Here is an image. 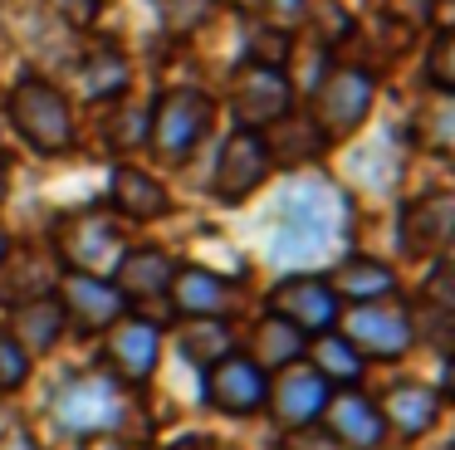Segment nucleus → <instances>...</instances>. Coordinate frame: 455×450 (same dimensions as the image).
Listing matches in <instances>:
<instances>
[{"label":"nucleus","mask_w":455,"mask_h":450,"mask_svg":"<svg viewBox=\"0 0 455 450\" xmlns=\"http://www.w3.org/2000/svg\"><path fill=\"white\" fill-rule=\"evenodd\" d=\"M338 230H343V201H338V191L308 181L279 205L275 235H269V254L275 260H314L318 250L333 245Z\"/></svg>","instance_id":"f257e3e1"},{"label":"nucleus","mask_w":455,"mask_h":450,"mask_svg":"<svg viewBox=\"0 0 455 450\" xmlns=\"http://www.w3.org/2000/svg\"><path fill=\"white\" fill-rule=\"evenodd\" d=\"M11 123H15V133H20L35 152H44V157L69 152V142H74L69 103H64V93L54 84H44V78H20V84H15Z\"/></svg>","instance_id":"f03ea898"},{"label":"nucleus","mask_w":455,"mask_h":450,"mask_svg":"<svg viewBox=\"0 0 455 450\" xmlns=\"http://www.w3.org/2000/svg\"><path fill=\"white\" fill-rule=\"evenodd\" d=\"M211 127V98L196 93V88H172V93L157 98L148 117V137L167 162H187L196 152V142Z\"/></svg>","instance_id":"7ed1b4c3"},{"label":"nucleus","mask_w":455,"mask_h":450,"mask_svg":"<svg viewBox=\"0 0 455 450\" xmlns=\"http://www.w3.org/2000/svg\"><path fill=\"white\" fill-rule=\"evenodd\" d=\"M54 416H60V426L69 436H103V430H113L123 421V391L103 372H84V377H69L60 387Z\"/></svg>","instance_id":"20e7f679"},{"label":"nucleus","mask_w":455,"mask_h":450,"mask_svg":"<svg viewBox=\"0 0 455 450\" xmlns=\"http://www.w3.org/2000/svg\"><path fill=\"white\" fill-rule=\"evenodd\" d=\"M372 78L363 68H333L323 74V84L314 88V123L323 137H347L363 127L367 108H372Z\"/></svg>","instance_id":"39448f33"},{"label":"nucleus","mask_w":455,"mask_h":450,"mask_svg":"<svg viewBox=\"0 0 455 450\" xmlns=\"http://www.w3.org/2000/svg\"><path fill=\"white\" fill-rule=\"evenodd\" d=\"M60 254L69 260L74 274H99L103 279V269L123 260V235L103 211H79L60 221Z\"/></svg>","instance_id":"423d86ee"},{"label":"nucleus","mask_w":455,"mask_h":450,"mask_svg":"<svg viewBox=\"0 0 455 450\" xmlns=\"http://www.w3.org/2000/svg\"><path fill=\"white\" fill-rule=\"evenodd\" d=\"M269 313L275 318H284L289 328H299L308 338V333H328L338 323V293L328 289V279H318V274H289V279L275 284V293H269Z\"/></svg>","instance_id":"0eeeda50"},{"label":"nucleus","mask_w":455,"mask_h":450,"mask_svg":"<svg viewBox=\"0 0 455 450\" xmlns=\"http://www.w3.org/2000/svg\"><path fill=\"white\" fill-rule=\"evenodd\" d=\"M269 176V147L259 133H250V127H240V133L226 137V147H220V162H216V181H211V191H216V201L226 205H240L250 191H259V181Z\"/></svg>","instance_id":"6e6552de"},{"label":"nucleus","mask_w":455,"mask_h":450,"mask_svg":"<svg viewBox=\"0 0 455 450\" xmlns=\"http://www.w3.org/2000/svg\"><path fill=\"white\" fill-rule=\"evenodd\" d=\"M265 397H269V377L240 352H226L220 362L206 367V401L226 416H250V411L265 406Z\"/></svg>","instance_id":"1a4fd4ad"},{"label":"nucleus","mask_w":455,"mask_h":450,"mask_svg":"<svg viewBox=\"0 0 455 450\" xmlns=\"http://www.w3.org/2000/svg\"><path fill=\"white\" fill-rule=\"evenodd\" d=\"M411 338H416V328L406 318V309H396V303L372 299L347 313V342L363 348L367 358H402L411 348Z\"/></svg>","instance_id":"9d476101"},{"label":"nucleus","mask_w":455,"mask_h":450,"mask_svg":"<svg viewBox=\"0 0 455 450\" xmlns=\"http://www.w3.org/2000/svg\"><path fill=\"white\" fill-rule=\"evenodd\" d=\"M230 108L245 127H269L289 113V84L279 68H259L245 64L235 74V88H230Z\"/></svg>","instance_id":"9b49d317"},{"label":"nucleus","mask_w":455,"mask_h":450,"mask_svg":"<svg viewBox=\"0 0 455 450\" xmlns=\"http://www.w3.org/2000/svg\"><path fill=\"white\" fill-rule=\"evenodd\" d=\"M103 352H108V367L123 382H148L162 358V333L148 318H118V323H108Z\"/></svg>","instance_id":"f8f14e48"},{"label":"nucleus","mask_w":455,"mask_h":450,"mask_svg":"<svg viewBox=\"0 0 455 450\" xmlns=\"http://www.w3.org/2000/svg\"><path fill=\"white\" fill-rule=\"evenodd\" d=\"M451 230H455V201H451L445 191L416 196V201L402 211V250L416 254V260L445 250Z\"/></svg>","instance_id":"ddd939ff"},{"label":"nucleus","mask_w":455,"mask_h":450,"mask_svg":"<svg viewBox=\"0 0 455 450\" xmlns=\"http://www.w3.org/2000/svg\"><path fill=\"white\" fill-rule=\"evenodd\" d=\"M323 416H328V436L347 450H377L387 436V421H382V411H377V401L357 397V391L328 397Z\"/></svg>","instance_id":"4468645a"},{"label":"nucleus","mask_w":455,"mask_h":450,"mask_svg":"<svg viewBox=\"0 0 455 450\" xmlns=\"http://www.w3.org/2000/svg\"><path fill=\"white\" fill-rule=\"evenodd\" d=\"M60 303H64V318H74L84 333H103L108 323L123 318V293L99 274H69Z\"/></svg>","instance_id":"2eb2a0df"},{"label":"nucleus","mask_w":455,"mask_h":450,"mask_svg":"<svg viewBox=\"0 0 455 450\" xmlns=\"http://www.w3.org/2000/svg\"><path fill=\"white\" fill-rule=\"evenodd\" d=\"M265 401H275L279 426L299 430V426H308L314 416H323V406H328V382L318 377L314 367H289L284 377H279V387L269 391Z\"/></svg>","instance_id":"dca6fc26"},{"label":"nucleus","mask_w":455,"mask_h":450,"mask_svg":"<svg viewBox=\"0 0 455 450\" xmlns=\"http://www.w3.org/2000/svg\"><path fill=\"white\" fill-rule=\"evenodd\" d=\"M167 293L177 299V309L187 318H220L230 303V284L220 274L201 269V264H187V269H172V284Z\"/></svg>","instance_id":"f3484780"},{"label":"nucleus","mask_w":455,"mask_h":450,"mask_svg":"<svg viewBox=\"0 0 455 450\" xmlns=\"http://www.w3.org/2000/svg\"><path fill=\"white\" fill-rule=\"evenodd\" d=\"M113 211H123L128 221H162L172 211V196L157 176L138 172V166H113Z\"/></svg>","instance_id":"a211bd4d"},{"label":"nucleus","mask_w":455,"mask_h":450,"mask_svg":"<svg viewBox=\"0 0 455 450\" xmlns=\"http://www.w3.org/2000/svg\"><path fill=\"white\" fill-rule=\"evenodd\" d=\"M377 411H382V421H392L402 436H426V430L435 426V416H441V391L402 382V387L387 391V401Z\"/></svg>","instance_id":"6ab92c4d"},{"label":"nucleus","mask_w":455,"mask_h":450,"mask_svg":"<svg viewBox=\"0 0 455 450\" xmlns=\"http://www.w3.org/2000/svg\"><path fill=\"white\" fill-rule=\"evenodd\" d=\"M172 269H177V264L162 250H128L118 260V284H113V289H118L123 299H157V293H167Z\"/></svg>","instance_id":"aec40b11"},{"label":"nucleus","mask_w":455,"mask_h":450,"mask_svg":"<svg viewBox=\"0 0 455 450\" xmlns=\"http://www.w3.org/2000/svg\"><path fill=\"white\" fill-rule=\"evenodd\" d=\"M328 289H333V293H343V299H353V303H372V299H392L396 274L387 269L382 260H367V254H353V260H343V264L333 269Z\"/></svg>","instance_id":"412c9836"},{"label":"nucleus","mask_w":455,"mask_h":450,"mask_svg":"<svg viewBox=\"0 0 455 450\" xmlns=\"http://www.w3.org/2000/svg\"><path fill=\"white\" fill-rule=\"evenodd\" d=\"M64 303L60 299H30V303H20L15 309V333L11 338L20 342L25 352H50L54 342H60V333H64Z\"/></svg>","instance_id":"4be33fe9"},{"label":"nucleus","mask_w":455,"mask_h":450,"mask_svg":"<svg viewBox=\"0 0 455 450\" xmlns=\"http://www.w3.org/2000/svg\"><path fill=\"white\" fill-rule=\"evenodd\" d=\"M299 352H304V333L289 328L284 318H275V313H269V318L255 328V358H250V362H255L259 372H269V367H294Z\"/></svg>","instance_id":"5701e85b"},{"label":"nucleus","mask_w":455,"mask_h":450,"mask_svg":"<svg viewBox=\"0 0 455 450\" xmlns=\"http://www.w3.org/2000/svg\"><path fill=\"white\" fill-rule=\"evenodd\" d=\"M314 372L323 382H357V377H363V358H357V348L347 338H338V333H318Z\"/></svg>","instance_id":"b1692460"},{"label":"nucleus","mask_w":455,"mask_h":450,"mask_svg":"<svg viewBox=\"0 0 455 450\" xmlns=\"http://www.w3.org/2000/svg\"><path fill=\"white\" fill-rule=\"evenodd\" d=\"M181 352H187L196 367H211V362H220L230 352V328L220 318H191L187 328H181Z\"/></svg>","instance_id":"393cba45"},{"label":"nucleus","mask_w":455,"mask_h":450,"mask_svg":"<svg viewBox=\"0 0 455 450\" xmlns=\"http://www.w3.org/2000/svg\"><path fill=\"white\" fill-rule=\"evenodd\" d=\"M84 88H89L93 98H118L123 88H128V59H123L118 49H93V54L84 59Z\"/></svg>","instance_id":"a878e982"},{"label":"nucleus","mask_w":455,"mask_h":450,"mask_svg":"<svg viewBox=\"0 0 455 450\" xmlns=\"http://www.w3.org/2000/svg\"><path fill=\"white\" fill-rule=\"evenodd\" d=\"M216 5L220 0H157V15H162V25H167L172 35H191L196 25H206Z\"/></svg>","instance_id":"bb28decb"},{"label":"nucleus","mask_w":455,"mask_h":450,"mask_svg":"<svg viewBox=\"0 0 455 450\" xmlns=\"http://www.w3.org/2000/svg\"><path fill=\"white\" fill-rule=\"evenodd\" d=\"M426 78H431V88H441V93H451V88H455V35H451V29H441V35L431 39Z\"/></svg>","instance_id":"cd10ccee"},{"label":"nucleus","mask_w":455,"mask_h":450,"mask_svg":"<svg viewBox=\"0 0 455 450\" xmlns=\"http://www.w3.org/2000/svg\"><path fill=\"white\" fill-rule=\"evenodd\" d=\"M148 117H152V113H148L142 103H128V108H123V113L108 123V142L118 147V152L142 147V137H148Z\"/></svg>","instance_id":"c85d7f7f"},{"label":"nucleus","mask_w":455,"mask_h":450,"mask_svg":"<svg viewBox=\"0 0 455 450\" xmlns=\"http://www.w3.org/2000/svg\"><path fill=\"white\" fill-rule=\"evenodd\" d=\"M25 377H30V352L0 328V391H15Z\"/></svg>","instance_id":"c756f323"},{"label":"nucleus","mask_w":455,"mask_h":450,"mask_svg":"<svg viewBox=\"0 0 455 450\" xmlns=\"http://www.w3.org/2000/svg\"><path fill=\"white\" fill-rule=\"evenodd\" d=\"M284 59H289V35L284 29H259V35L250 39V64L284 68Z\"/></svg>","instance_id":"7c9ffc66"},{"label":"nucleus","mask_w":455,"mask_h":450,"mask_svg":"<svg viewBox=\"0 0 455 450\" xmlns=\"http://www.w3.org/2000/svg\"><path fill=\"white\" fill-rule=\"evenodd\" d=\"M99 5H103V0H50V10L60 20H69V25H93Z\"/></svg>","instance_id":"2f4dec72"},{"label":"nucleus","mask_w":455,"mask_h":450,"mask_svg":"<svg viewBox=\"0 0 455 450\" xmlns=\"http://www.w3.org/2000/svg\"><path fill=\"white\" fill-rule=\"evenodd\" d=\"M259 5H265V15H269V20H279V25H294V20L304 15L308 0H259Z\"/></svg>","instance_id":"473e14b6"},{"label":"nucleus","mask_w":455,"mask_h":450,"mask_svg":"<svg viewBox=\"0 0 455 450\" xmlns=\"http://www.w3.org/2000/svg\"><path fill=\"white\" fill-rule=\"evenodd\" d=\"M177 450H206V440H181Z\"/></svg>","instance_id":"72a5a7b5"},{"label":"nucleus","mask_w":455,"mask_h":450,"mask_svg":"<svg viewBox=\"0 0 455 450\" xmlns=\"http://www.w3.org/2000/svg\"><path fill=\"white\" fill-rule=\"evenodd\" d=\"M5 250H11V240H5V225H0V260H5Z\"/></svg>","instance_id":"f704fd0d"},{"label":"nucleus","mask_w":455,"mask_h":450,"mask_svg":"<svg viewBox=\"0 0 455 450\" xmlns=\"http://www.w3.org/2000/svg\"><path fill=\"white\" fill-rule=\"evenodd\" d=\"M0 191H5V157H0Z\"/></svg>","instance_id":"c9c22d12"}]
</instances>
